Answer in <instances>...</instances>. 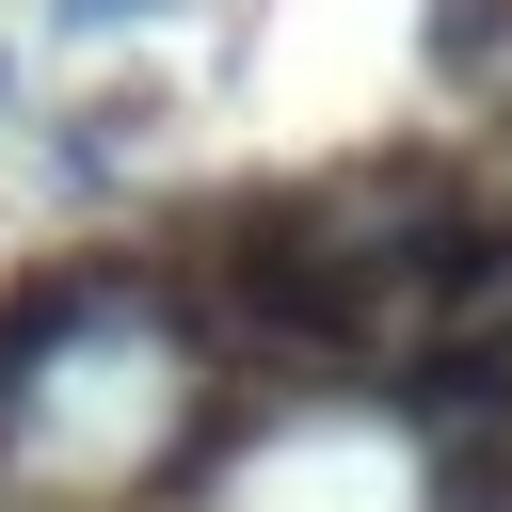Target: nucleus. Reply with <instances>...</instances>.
<instances>
[{
	"mask_svg": "<svg viewBox=\"0 0 512 512\" xmlns=\"http://www.w3.org/2000/svg\"><path fill=\"white\" fill-rule=\"evenodd\" d=\"M64 16H144V0H64Z\"/></svg>",
	"mask_w": 512,
	"mask_h": 512,
	"instance_id": "obj_3",
	"label": "nucleus"
},
{
	"mask_svg": "<svg viewBox=\"0 0 512 512\" xmlns=\"http://www.w3.org/2000/svg\"><path fill=\"white\" fill-rule=\"evenodd\" d=\"M352 400H384L416 448H480V432H512V304L432 320V336H416V352H384Z\"/></svg>",
	"mask_w": 512,
	"mask_h": 512,
	"instance_id": "obj_1",
	"label": "nucleus"
},
{
	"mask_svg": "<svg viewBox=\"0 0 512 512\" xmlns=\"http://www.w3.org/2000/svg\"><path fill=\"white\" fill-rule=\"evenodd\" d=\"M496 128H512V80H496Z\"/></svg>",
	"mask_w": 512,
	"mask_h": 512,
	"instance_id": "obj_4",
	"label": "nucleus"
},
{
	"mask_svg": "<svg viewBox=\"0 0 512 512\" xmlns=\"http://www.w3.org/2000/svg\"><path fill=\"white\" fill-rule=\"evenodd\" d=\"M416 48H432V80L496 96V80H512V0H432V16H416Z\"/></svg>",
	"mask_w": 512,
	"mask_h": 512,
	"instance_id": "obj_2",
	"label": "nucleus"
}]
</instances>
